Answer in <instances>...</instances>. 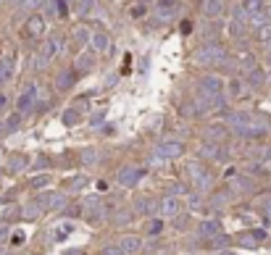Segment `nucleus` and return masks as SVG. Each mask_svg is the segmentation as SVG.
<instances>
[{
    "instance_id": "14",
    "label": "nucleus",
    "mask_w": 271,
    "mask_h": 255,
    "mask_svg": "<svg viewBox=\"0 0 271 255\" xmlns=\"http://www.w3.org/2000/svg\"><path fill=\"white\" fill-rule=\"evenodd\" d=\"M200 155H203V158H221V153H218V147L216 145H203V150H200Z\"/></svg>"
},
{
    "instance_id": "11",
    "label": "nucleus",
    "mask_w": 271,
    "mask_h": 255,
    "mask_svg": "<svg viewBox=\"0 0 271 255\" xmlns=\"http://www.w3.org/2000/svg\"><path fill=\"white\" fill-rule=\"evenodd\" d=\"M90 42H92V50H98V53H108V48H111L108 37H106V35H100V32L90 37Z\"/></svg>"
},
{
    "instance_id": "8",
    "label": "nucleus",
    "mask_w": 271,
    "mask_h": 255,
    "mask_svg": "<svg viewBox=\"0 0 271 255\" xmlns=\"http://www.w3.org/2000/svg\"><path fill=\"white\" fill-rule=\"evenodd\" d=\"M58 50H61V40H48L45 42V48H42V63H48V61H53V55L58 53Z\"/></svg>"
},
{
    "instance_id": "34",
    "label": "nucleus",
    "mask_w": 271,
    "mask_h": 255,
    "mask_svg": "<svg viewBox=\"0 0 271 255\" xmlns=\"http://www.w3.org/2000/svg\"><path fill=\"white\" fill-rule=\"evenodd\" d=\"M263 213H266V216H271V200H266V202H263Z\"/></svg>"
},
{
    "instance_id": "26",
    "label": "nucleus",
    "mask_w": 271,
    "mask_h": 255,
    "mask_svg": "<svg viewBox=\"0 0 271 255\" xmlns=\"http://www.w3.org/2000/svg\"><path fill=\"white\" fill-rule=\"evenodd\" d=\"M137 211H140V213H147V211H153V208H150V200H140V202H137Z\"/></svg>"
},
{
    "instance_id": "10",
    "label": "nucleus",
    "mask_w": 271,
    "mask_h": 255,
    "mask_svg": "<svg viewBox=\"0 0 271 255\" xmlns=\"http://www.w3.org/2000/svg\"><path fill=\"white\" fill-rule=\"evenodd\" d=\"M263 237H266V232L255 229V232H250V234H245V237H240V245H242V247H255Z\"/></svg>"
},
{
    "instance_id": "22",
    "label": "nucleus",
    "mask_w": 271,
    "mask_h": 255,
    "mask_svg": "<svg viewBox=\"0 0 271 255\" xmlns=\"http://www.w3.org/2000/svg\"><path fill=\"white\" fill-rule=\"evenodd\" d=\"M224 137V127H208V140H221Z\"/></svg>"
},
{
    "instance_id": "2",
    "label": "nucleus",
    "mask_w": 271,
    "mask_h": 255,
    "mask_svg": "<svg viewBox=\"0 0 271 255\" xmlns=\"http://www.w3.org/2000/svg\"><path fill=\"white\" fill-rule=\"evenodd\" d=\"M221 90H224V82L218 79V76H205V79L200 82V92H203V97H208V100L221 97Z\"/></svg>"
},
{
    "instance_id": "32",
    "label": "nucleus",
    "mask_w": 271,
    "mask_h": 255,
    "mask_svg": "<svg viewBox=\"0 0 271 255\" xmlns=\"http://www.w3.org/2000/svg\"><path fill=\"white\" fill-rule=\"evenodd\" d=\"M79 63H82V69H90V63H92V61H90V58H79V61H76V66H79Z\"/></svg>"
},
{
    "instance_id": "33",
    "label": "nucleus",
    "mask_w": 271,
    "mask_h": 255,
    "mask_svg": "<svg viewBox=\"0 0 271 255\" xmlns=\"http://www.w3.org/2000/svg\"><path fill=\"white\" fill-rule=\"evenodd\" d=\"M76 40H82V42H85V40H90V35H87L85 29H82V32H76Z\"/></svg>"
},
{
    "instance_id": "4",
    "label": "nucleus",
    "mask_w": 271,
    "mask_h": 255,
    "mask_svg": "<svg viewBox=\"0 0 271 255\" xmlns=\"http://www.w3.org/2000/svg\"><path fill=\"white\" fill-rule=\"evenodd\" d=\"M140 179H143V168H137V166H129L124 171H119V184L121 187H134Z\"/></svg>"
},
{
    "instance_id": "23",
    "label": "nucleus",
    "mask_w": 271,
    "mask_h": 255,
    "mask_svg": "<svg viewBox=\"0 0 271 255\" xmlns=\"http://www.w3.org/2000/svg\"><path fill=\"white\" fill-rule=\"evenodd\" d=\"M82 161H85V163H95V161H98V153H95V150H85V153H82Z\"/></svg>"
},
{
    "instance_id": "13",
    "label": "nucleus",
    "mask_w": 271,
    "mask_h": 255,
    "mask_svg": "<svg viewBox=\"0 0 271 255\" xmlns=\"http://www.w3.org/2000/svg\"><path fill=\"white\" fill-rule=\"evenodd\" d=\"M218 14H221V0H208V3H205V16L214 18Z\"/></svg>"
},
{
    "instance_id": "27",
    "label": "nucleus",
    "mask_w": 271,
    "mask_h": 255,
    "mask_svg": "<svg viewBox=\"0 0 271 255\" xmlns=\"http://www.w3.org/2000/svg\"><path fill=\"white\" fill-rule=\"evenodd\" d=\"M48 182H50V176H37V179L32 182V187H45Z\"/></svg>"
},
{
    "instance_id": "25",
    "label": "nucleus",
    "mask_w": 271,
    "mask_h": 255,
    "mask_svg": "<svg viewBox=\"0 0 271 255\" xmlns=\"http://www.w3.org/2000/svg\"><path fill=\"white\" fill-rule=\"evenodd\" d=\"M161 229H163V221H153V224L147 226V234H158Z\"/></svg>"
},
{
    "instance_id": "15",
    "label": "nucleus",
    "mask_w": 271,
    "mask_h": 255,
    "mask_svg": "<svg viewBox=\"0 0 271 255\" xmlns=\"http://www.w3.org/2000/svg\"><path fill=\"white\" fill-rule=\"evenodd\" d=\"M72 82H74V74H72V71H63V74L58 76V87H61V90L72 87Z\"/></svg>"
},
{
    "instance_id": "35",
    "label": "nucleus",
    "mask_w": 271,
    "mask_h": 255,
    "mask_svg": "<svg viewBox=\"0 0 271 255\" xmlns=\"http://www.w3.org/2000/svg\"><path fill=\"white\" fill-rule=\"evenodd\" d=\"M190 29H192L190 21H184V24H182V35H190Z\"/></svg>"
},
{
    "instance_id": "24",
    "label": "nucleus",
    "mask_w": 271,
    "mask_h": 255,
    "mask_svg": "<svg viewBox=\"0 0 271 255\" xmlns=\"http://www.w3.org/2000/svg\"><path fill=\"white\" fill-rule=\"evenodd\" d=\"M100 255H124V250H121L119 245H111V247H106V250H103Z\"/></svg>"
},
{
    "instance_id": "20",
    "label": "nucleus",
    "mask_w": 271,
    "mask_h": 255,
    "mask_svg": "<svg viewBox=\"0 0 271 255\" xmlns=\"http://www.w3.org/2000/svg\"><path fill=\"white\" fill-rule=\"evenodd\" d=\"M248 82H250V84H255V87H258V84L263 82V71H261V69H253V71L248 74Z\"/></svg>"
},
{
    "instance_id": "1",
    "label": "nucleus",
    "mask_w": 271,
    "mask_h": 255,
    "mask_svg": "<svg viewBox=\"0 0 271 255\" xmlns=\"http://www.w3.org/2000/svg\"><path fill=\"white\" fill-rule=\"evenodd\" d=\"M195 58L200 63H218V61H224V50H221V45H205V48H200Z\"/></svg>"
},
{
    "instance_id": "6",
    "label": "nucleus",
    "mask_w": 271,
    "mask_h": 255,
    "mask_svg": "<svg viewBox=\"0 0 271 255\" xmlns=\"http://www.w3.org/2000/svg\"><path fill=\"white\" fill-rule=\"evenodd\" d=\"M216 234H221V224H218V221H203V224H200V237L203 239H211V237H216Z\"/></svg>"
},
{
    "instance_id": "5",
    "label": "nucleus",
    "mask_w": 271,
    "mask_h": 255,
    "mask_svg": "<svg viewBox=\"0 0 271 255\" xmlns=\"http://www.w3.org/2000/svg\"><path fill=\"white\" fill-rule=\"evenodd\" d=\"M179 211H182V200L177 198V195H169V198L161 200V216H177Z\"/></svg>"
},
{
    "instance_id": "3",
    "label": "nucleus",
    "mask_w": 271,
    "mask_h": 255,
    "mask_svg": "<svg viewBox=\"0 0 271 255\" xmlns=\"http://www.w3.org/2000/svg\"><path fill=\"white\" fill-rule=\"evenodd\" d=\"M156 153L161 155V158H166V161H169V158H179V155L184 153V145L179 140H169V142H161Z\"/></svg>"
},
{
    "instance_id": "31",
    "label": "nucleus",
    "mask_w": 271,
    "mask_h": 255,
    "mask_svg": "<svg viewBox=\"0 0 271 255\" xmlns=\"http://www.w3.org/2000/svg\"><path fill=\"white\" fill-rule=\"evenodd\" d=\"M24 163H27V158H14L11 161V168H24Z\"/></svg>"
},
{
    "instance_id": "7",
    "label": "nucleus",
    "mask_w": 271,
    "mask_h": 255,
    "mask_svg": "<svg viewBox=\"0 0 271 255\" xmlns=\"http://www.w3.org/2000/svg\"><path fill=\"white\" fill-rule=\"evenodd\" d=\"M119 247L124 250V255H132V253H137L140 247H143V239L140 237H121Z\"/></svg>"
},
{
    "instance_id": "21",
    "label": "nucleus",
    "mask_w": 271,
    "mask_h": 255,
    "mask_svg": "<svg viewBox=\"0 0 271 255\" xmlns=\"http://www.w3.org/2000/svg\"><path fill=\"white\" fill-rule=\"evenodd\" d=\"M63 205H66V198H63V195H53V198H50V208H53V211H61Z\"/></svg>"
},
{
    "instance_id": "9",
    "label": "nucleus",
    "mask_w": 271,
    "mask_h": 255,
    "mask_svg": "<svg viewBox=\"0 0 271 255\" xmlns=\"http://www.w3.org/2000/svg\"><path fill=\"white\" fill-rule=\"evenodd\" d=\"M35 97H37V87L32 84L27 92L18 97V110H29V108H32V103H35Z\"/></svg>"
},
{
    "instance_id": "19",
    "label": "nucleus",
    "mask_w": 271,
    "mask_h": 255,
    "mask_svg": "<svg viewBox=\"0 0 271 255\" xmlns=\"http://www.w3.org/2000/svg\"><path fill=\"white\" fill-rule=\"evenodd\" d=\"M245 11H248L250 16H253V14H258V11H263L261 0H245Z\"/></svg>"
},
{
    "instance_id": "28",
    "label": "nucleus",
    "mask_w": 271,
    "mask_h": 255,
    "mask_svg": "<svg viewBox=\"0 0 271 255\" xmlns=\"http://www.w3.org/2000/svg\"><path fill=\"white\" fill-rule=\"evenodd\" d=\"M232 95H235V97L242 95V82H232Z\"/></svg>"
},
{
    "instance_id": "18",
    "label": "nucleus",
    "mask_w": 271,
    "mask_h": 255,
    "mask_svg": "<svg viewBox=\"0 0 271 255\" xmlns=\"http://www.w3.org/2000/svg\"><path fill=\"white\" fill-rule=\"evenodd\" d=\"M79 121V110L76 108H69L66 113H63V124H69V127H72V124H76Z\"/></svg>"
},
{
    "instance_id": "36",
    "label": "nucleus",
    "mask_w": 271,
    "mask_h": 255,
    "mask_svg": "<svg viewBox=\"0 0 271 255\" xmlns=\"http://www.w3.org/2000/svg\"><path fill=\"white\" fill-rule=\"evenodd\" d=\"M24 3H27V0H18V5H24Z\"/></svg>"
},
{
    "instance_id": "30",
    "label": "nucleus",
    "mask_w": 271,
    "mask_h": 255,
    "mask_svg": "<svg viewBox=\"0 0 271 255\" xmlns=\"http://www.w3.org/2000/svg\"><path fill=\"white\" fill-rule=\"evenodd\" d=\"M85 184H87V179H85V176H79V179H74V182H72V189H82Z\"/></svg>"
},
{
    "instance_id": "29",
    "label": "nucleus",
    "mask_w": 271,
    "mask_h": 255,
    "mask_svg": "<svg viewBox=\"0 0 271 255\" xmlns=\"http://www.w3.org/2000/svg\"><path fill=\"white\" fill-rule=\"evenodd\" d=\"M92 3H95V0H82L79 11H82V14H90V8H92Z\"/></svg>"
},
{
    "instance_id": "37",
    "label": "nucleus",
    "mask_w": 271,
    "mask_h": 255,
    "mask_svg": "<svg viewBox=\"0 0 271 255\" xmlns=\"http://www.w3.org/2000/svg\"><path fill=\"white\" fill-rule=\"evenodd\" d=\"M3 103H5V100H3V97H0V106H3Z\"/></svg>"
},
{
    "instance_id": "17",
    "label": "nucleus",
    "mask_w": 271,
    "mask_h": 255,
    "mask_svg": "<svg viewBox=\"0 0 271 255\" xmlns=\"http://www.w3.org/2000/svg\"><path fill=\"white\" fill-rule=\"evenodd\" d=\"M42 32V18L40 16H32L29 18V35H40Z\"/></svg>"
},
{
    "instance_id": "16",
    "label": "nucleus",
    "mask_w": 271,
    "mask_h": 255,
    "mask_svg": "<svg viewBox=\"0 0 271 255\" xmlns=\"http://www.w3.org/2000/svg\"><path fill=\"white\" fill-rule=\"evenodd\" d=\"M11 71H14V63H11V61H3V63H0V82L11 79Z\"/></svg>"
},
{
    "instance_id": "12",
    "label": "nucleus",
    "mask_w": 271,
    "mask_h": 255,
    "mask_svg": "<svg viewBox=\"0 0 271 255\" xmlns=\"http://www.w3.org/2000/svg\"><path fill=\"white\" fill-rule=\"evenodd\" d=\"M248 121H250V116L248 113H229L227 116V124L232 129H242V127H248Z\"/></svg>"
}]
</instances>
